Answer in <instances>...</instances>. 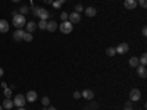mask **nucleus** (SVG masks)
Returning <instances> with one entry per match:
<instances>
[{
    "label": "nucleus",
    "instance_id": "nucleus-1",
    "mask_svg": "<svg viewBox=\"0 0 147 110\" xmlns=\"http://www.w3.org/2000/svg\"><path fill=\"white\" fill-rule=\"evenodd\" d=\"M12 23H13V27H16V28H22V27H25L27 19H25L24 15L18 13V15H15L13 18H12Z\"/></svg>",
    "mask_w": 147,
    "mask_h": 110
},
{
    "label": "nucleus",
    "instance_id": "nucleus-2",
    "mask_svg": "<svg viewBox=\"0 0 147 110\" xmlns=\"http://www.w3.org/2000/svg\"><path fill=\"white\" fill-rule=\"evenodd\" d=\"M12 101H13V106H16V107H24L27 104V99H25L24 94H16Z\"/></svg>",
    "mask_w": 147,
    "mask_h": 110
},
{
    "label": "nucleus",
    "instance_id": "nucleus-3",
    "mask_svg": "<svg viewBox=\"0 0 147 110\" xmlns=\"http://www.w3.org/2000/svg\"><path fill=\"white\" fill-rule=\"evenodd\" d=\"M59 30H60V32H63V34H71L72 32V30H74V25L69 22V21H63L60 25L57 27Z\"/></svg>",
    "mask_w": 147,
    "mask_h": 110
},
{
    "label": "nucleus",
    "instance_id": "nucleus-4",
    "mask_svg": "<svg viewBox=\"0 0 147 110\" xmlns=\"http://www.w3.org/2000/svg\"><path fill=\"white\" fill-rule=\"evenodd\" d=\"M141 99V91L138 88H132L129 91V100L131 101H138Z\"/></svg>",
    "mask_w": 147,
    "mask_h": 110
},
{
    "label": "nucleus",
    "instance_id": "nucleus-5",
    "mask_svg": "<svg viewBox=\"0 0 147 110\" xmlns=\"http://www.w3.org/2000/svg\"><path fill=\"white\" fill-rule=\"evenodd\" d=\"M68 21L72 23H80L81 22V13H77V12H72V13H69V16H68Z\"/></svg>",
    "mask_w": 147,
    "mask_h": 110
},
{
    "label": "nucleus",
    "instance_id": "nucleus-6",
    "mask_svg": "<svg viewBox=\"0 0 147 110\" xmlns=\"http://www.w3.org/2000/svg\"><path fill=\"white\" fill-rule=\"evenodd\" d=\"M115 50H116V54H125V53L129 50V46H128L127 43H121V44L115 48Z\"/></svg>",
    "mask_w": 147,
    "mask_h": 110
},
{
    "label": "nucleus",
    "instance_id": "nucleus-7",
    "mask_svg": "<svg viewBox=\"0 0 147 110\" xmlns=\"http://www.w3.org/2000/svg\"><path fill=\"white\" fill-rule=\"evenodd\" d=\"M37 91H28L27 95H25V99H27V103H34L37 100Z\"/></svg>",
    "mask_w": 147,
    "mask_h": 110
},
{
    "label": "nucleus",
    "instance_id": "nucleus-8",
    "mask_svg": "<svg viewBox=\"0 0 147 110\" xmlns=\"http://www.w3.org/2000/svg\"><path fill=\"white\" fill-rule=\"evenodd\" d=\"M49 18H50V12L41 7V9H40V13H38V19H40V21H47Z\"/></svg>",
    "mask_w": 147,
    "mask_h": 110
},
{
    "label": "nucleus",
    "instance_id": "nucleus-9",
    "mask_svg": "<svg viewBox=\"0 0 147 110\" xmlns=\"http://www.w3.org/2000/svg\"><path fill=\"white\" fill-rule=\"evenodd\" d=\"M57 23H56V21H47V27H46V30L49 31V32H55L56 30H57Z\"/></svg>",
    "mask_w": 147,
    "mask_h": 110
},
{
    "label": "nucleus",
    "instance_id": "nucleus-10",
    "mask_svg": "<svg viewBox=\"0 0 147 110\" xmlns=\"http://www.w3.org/2000/svg\"><path fill=\"white\" fill-rule=\"evenodd\" d=\"M124 6H125V9H128V10L136 9V7H137V0H125Z\"/></svg>",
    "mask_w": 147,
    "mask_h": 110
},
{
    "label": "nucleus",
    "instance_id": "nucleus-11",
    "mask_svg": "<svg viewBox=\"0 0 147 110\" xmlns=\"http://www.w3.org/2000/svg\"><path fill=\"white\" fill-rule=\"evenodd\" d=\"M84 12H85V15H87L88 18H93L97 13V9L93 7V6H88V7H84Z\"/></svg>",
    "mask_w": 147,
    "mask_h": 110
},
{
    "label": "nucleus",
    "instance_id": "nucleus-12",
    "mask_svg": "<svg viewBox=\"0 0 147 110\" xmlns=\"http://www.w3.org/2000/svg\"><path fill=\"white\" fill-rule=\"evenodd\" d=\"M25 28H27V32H31V34H32V32L37 30V23H35L34 21H27Z\"/></svg>",
    "mask_w": 147,
    "mask_h": 110
},
{
    "label": "nucleus",
    "instance_id": "nucleus-13",
    "mask_svg": "<svg viewBox=\"0 0 147 110\" xmlns=\"http://www.w3.org/2000/svg\"><path fill=\"white\" fill-rule=\"evenodd\" d=\"M137 73H138V76L140 78H146L147 76V69H146V66H143V65H138L137 66Z\"/></svg>",
    "mask_w": 147,
    "mask_h": 110
},
{
    "label": "nucleus",
    "instance_id": "nucleus-14",
    "mask_svg": "<svg viewBox=\"0 0 147 110\" xmlns=\"http://www.w3.org/2000/svg\"><path fill=\"white\" fill-rule=\"evenodd\" d=\"M0 32H9V22L5 19H0Z\"/></svg>",
    "mask_w": 147,
    "mask_h": 110
},
{
    "label": "nucleus",
    "instance_id": "nucleus-15",
    "mask_svg": "<svg viewBox=\"0 0 147 110\" xmlns=\"http://www.w3.org/2000/svg\"><path fill=\"white\" fill-rule=\"evenodd\" d=\"M81 97H84L85 100H93V99H94V93H93L91 90H84V91L81 93Z\"/></svg>",
    "mask_w": 147,
    "mask_h": 110
},
{
    "label": "nucleus",
    "instance_id": "nucleus-16",
    "mask_svg": "<svg viewBox=\"0 0 147 110\" xmlns=\"http://www.w3.org/2000/svg\"><path fill=\"white\" fill-rule=\"evenodd\" d=\"M24 32H25V31H24L22 28H18V30L13 32V35H12V37H13V40H15V41H21V40H22Z\"/></svg>",
    "mask_w": 147,
    "mask_h": 110
},
{
    "label": "nucleus",
    "instance_id": "nucleus-17",
    "mask_svg": "<svg viewBox=\"0 0 147 110\" xmlns=\"http://www.w3.org/2000/svg\"><path fill=\"white\" fill-rule=\"evenodd\" d=\"M128 63H129V66H131V68H137V66L140 65L138 57H137V56H132V57L129 59V62H128Z\"/></svg>",
    "mask_w": 147,
    "mask_h": 110
},
{
    "label": "nucleus",
    "instance_id": "nucleus-18",
    "mask_svg": "<svg viewBox=\"0 0 147 110\" xmlns=\"http://www.w3.org/2000/svg\"><path fill=\"white\" fill-rule=\"evenodd\" d=\"M2 107H3V109H6V110H10L12 107H13V101H12L10 99H6V100L3 101Z\"/></svg>",
    "mask_w": 147,
    "mask_h": 110
},
{
    "label": "nucleus",
    "instance_id": "nucleus-19",
    "mask_svg": "<svg viewBox=\"0 0 147 110\" xmlns=\"http://www.w3.org/2000/svg\"><path fill=\"white\" fill-rule=\"evenodd\" d=\"M22 40L24 41H27V43H30V41H32V34L31 32H24V35H22Z\"/></svg>",
    "mask_w": 147,
    "mask_h": 110
},
{
    "label": "nucleus",
    "instance_id": "nucleus-20",
    "mask_svg": "<svg viewBox=\"0 0 147 110\" xmlns=\"http://www.w3.org/2000/svg\"><path fill=\"white\" fill-rule=\"evenodd\" d=\"M18 12H19L21 15H24V16H25V15L28 13V12H30V6H27V5H24V6H21V9H19Z\"/></svg>",
    "mask_w": 147,
    "mask_h": 110
},
{
    "label": "nucleus",
    "instance_id": "nucleus-21",
    "mask_svg": "<svg viewBox=\"0 0 147 110\" xmlns=\"http://www.w3.org/2000/svg\"><path fill=\"white\" fill-rule=\"evenodd\" d=\"M106 54H107L109 57H113V56L116 54V50H115V47H107V48H106Z\"/></svg>",
    "mask_w": 147,
    "mask_h": 110
},
{
    "label": "nucleus",
    "instance_id": "nucleus-22",
    "mask_svg": "<svg viewBox=\"0 0 147 110\" xmlns=\"http://www.w3.org/2000/svg\"><path fill=\"white\" fill-rule=\"evenodd\" d=\"M138 62H140V65L146 66V63H147V54H146V53H143V54H141V57H140Z\"/></svg>",
    "mask_w": 147,
    "mask_h": 110
},
{
    "label": "nucleus",
    "instance_id": "nucleus-23",
    "mask_svg": "<svg viewBox=\"0 0 147 110\" xmlns=\"http://www.w3.org/2000/svg\"><path fill=\"white\" fill-rule=\"evenodd\" d=\"M40 6H32V15L35 16V18H38V13H40Z\"/></svg>",
    "mask_w": 147,
    "mask_h": 110
},
{
    "label": "nucleus",
    "instance_id": "nucleus-24",
    "mask_svg": "<svg viewBox=\"0 0 147 110\" xmlns=\"http://www.w3.org/2000/svg\"><path fill=\"white\" fill-rule=\"evenodd\" d=\"M41 104H43V107H49V104H50V99H49V97H43Z\"/></svg>",
    "mask_w": 147,
    "mask_h": 110
},
{
    "label": "nucleus",
    "instance_id": "nucleus-25",
    "mask_svg": "<svg viewBox=\"0 0 147 110\" xmlns=\"http://www.w3.org/2000/svg\"><path fill=\"white\" fill-rule=\"evenodd\" d=\"M37 27H38L40 30H46V27H47V21H38Z\"/></svg>",
    "mask_w": 147,
    "mask_h": 110
},
{
    "label": "nucleus",
    "instance_id": "nucleus-26",
    "mask_svg": "<svg viewBox=\"0 0 147 110\" xmlns=\"http://www.w3.org/2000/svg\"><path fill=\"white\" fill-rule=\"evenodd\" d=\"M3 90H5V91H3L5 97H6V99H10V97H12V90H10V88H7V87H6V88H3Z\"/></svg>",
    "mask_w": 147,
    "mask_h": 110
},
{
    "label": "nucleus",
    "instance_id": "nucleus-27",
    "mask_svg": "<svg viewBox=\"0 0 147 110\" xmlns=\"http://www.w3.org/2000/svg\"><path fill=\"white\" fill-rule=\"evenodd\" d=\"M74 9H75V12H77V13H81V12H84V6H82L81 3L75 5V7H74Z\"/></svg>",
    "mask_w": 147,
    "mask_h": 110
},
{
    "label": "nucleus",
    "instance_id": "nucleus-28",
    "mask_svg": "<svg viewBox=\"0 0 147 110\" xmlns=\"http://www.w3.org/2000/svg\"><path fill=\"white\" fill-rule=\"evenodd\" d=\"M68 16H69V15L66 13V12H62V13H60V19H62V22H63V21H68Z\"/></svg>",
    "mask_w": 147,
    "mask_h": 110
},
{
    "label": "nucleus",
    "instance_id": "nucleus-29",
    "mask_svg": "<svg viewBox=\"0 0 147 110\" xmlns=\"http://www.w3.org/2000/svg\"><path fill=\"white\" fill-rule=\"evenodd\" d=\"M137 5H140L141 7H146L147 6V0H137Z\"/></svg>",
    "mask_w": 147,
    "mask_h": 110
},
{
    "label": "nucleus",
    "instance_id": "nucleus-30",
    "mask_svg": "<svg viewBox=\"0 0 147 110\" xmlns=\"http://www.w3.org/2000/svg\"><path fill=\"white\" fill-rule=\"evenodd\" d=\"M52 5H53V7H55V9H60V7H62V5H60V3L57 2V0H53V3H52Z\"/></svg>",
    "mask_w": 147,
    "mask_h": 110
},
{
    "label": "nucleus",
    "instance_id": "nucleus-31",
    "mask_svg": "<svg viewBox=\"0 0 147 110\" xmlns=\"http://www.w3.org/2000/svg\"><path fill=\"white\" fill-rule=\"evenodd\" d=\"M74 99H75V100L81 99V93L80 91H75V93H74Z\"/></svg>",
    "mask_w": 147,
    "mask_h": 110
},
{
    "label": "nucleus",
    "instance_id": "nucleus-32",
    "mask_svg": "<svg viewBox=\"0 0 147 110\" xmlns=\"http://www.w3.org/2000/svg\"><path fill=\"white\" fill-rule=\"evenodd\" d=\"M141 34H143L144 37L147 35V28H146V27H143V30H141Z\"/></svg>",
    "mask_w": 147,
    "mask_h": 110
},
{
    "label": "nucleus",
    "instance_id": "nucleus-33",
    "mask_svg": "<svg viewBox=\"0 0 147 110\" xmlns=\"http://www.w3.org/2000/svg\"><path fill=\"white\" fill-rule=\"evenodd\" d=\"M18 13H19L18 10H12V16H15V15H18Z\"/></svg>",
    "mask_w": 147,
    "mask_h": 110
},
{
    "label": "nucleus",
    "instance_id": "nucleus-34",
    "mask_svg": "<svg viewBox=\"0 0 147 110\" xmlns=\"http://www.w3.org/2000/svg\"><path fill=\"white\" fill-rule=\"evenodd\" d=\"M44 3H47V5H52V3H53V0H44Z\"/></svg>",
    "mask_w": 147,
    "mask_h": 110
},
{
    "label": "nucleus",
    "instance_id": "nucleus-35",
    "mask_svg": "<svg viewBox=\"0 0 147 110\" xmlns=\"http://www.w3.org/2000/svg\"><path fill=\"white\" fill-rule=\"evenodd\" d=\"M131 106H132V101H131V100H129V101H127V107H131Z\"/></svg>",
    "mask_w": 147,
    "mask_h": 110
},
{
    "label": "nucleus",
    "instance_id": "nucleus-36",
    "mask_svg": "<svg viewBox=\"0 0 147 110\" xmlns=\"http://www.w3.org/2000/svg\"><path fill=\"white\" fill-rule=\"evenodd\" d=\"M46 110H56V107H53V106H50V107H47Z\"/></svg>",
    "mask_w": 147,
    "mask_h": 110
},
{
    "label": "nucleus",
    "instance_id": "nucleus-37",
    "mask_svg": "<svg viewBox=\"0 0 147 110\" xmlns=\"http://www.w3.org/2000/svg\"><path fill=\"white\" fill-rule=\"evenodd\" d=\"M57 2H59V3H60V5H63V3H65V2H66V0H57Z\"/></svg>",
    "mask_w": 147,
    "mask_h": 110
},
{
    "label": "nucleus",
    "instance_id": "nucleus-38",
    "mask_svg": "<svg viewBox=\"0 0 147 110\" xmlns=\"http://www.w3.org/2000/svg\"><path fill=\"white\" fill-rule=\"evenodd\" d=\"M2 76H3V69L0 68V78H2Z\"/></svg>",
    "mask_w": 147,
    "mask_h": 110
},
{
    "label": "nucleus",
    "instance_id": "nucleus-39",
    "mask_svg": "<svg viewBox=\"0 0 147 110\" xmlns=\"http://www.w3.org/2000/svg\"><path fill=\"white\" fill-rule=\"evenodd\" d=\"M12 2H13V3H19V2H21V0H12Z\"/></svg>",
    "mask_w": 147,
    "mask_h": 110
},
{
    "label": "nucleus",
    "instance_id": "nucleus-40",
    "mask_svg": "<svg viewBox=\"0 0 147 110\" xmlns=\"http://www.w3.org/2000/svg\"><path fill=\"white\" fill-rule=\"evenodd\" d=\"M18 110H27L25 107H18Z\"/></svg>",
    "mask_w": 147,
    "mask_h": 110
},
{
    "label": "nucleus",
    "instance_id": "nucleus-41",
    "mask_svg": "<svg viewBox=\"0 0 147 110\" xmlns=\"http://www.w3.org/2000/svg\"><path fill=\"white\" fill-rule=\"evenodd\" d=\"M125 110H132V107H127V106H125Z\"/></svg>",
    "mask_w": 147,
    "mask_h": 110
},
{
    "label": "nucleus",
    "instance_id": "nucleus-42",
    "mask_svg": "<svg viewBox=\"0 0 147 110\" xmlns=\"http://www.w3.org/2000/svg\"><path fill=\"white\" fill-rule=\"evenodd\" d=\"M0 110H3V107H2V104H0Z\"/></svg>",
    "mask_w": 147,
    "mask_h": 110
}]
</instances>
